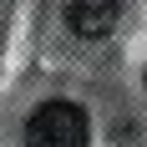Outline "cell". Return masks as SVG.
Returning <instances> with one entry per match:
<instances>
[{
	"label": "cell",
	"mask_w": 147,
	"mask_h": 147,
	"mask_svg": "<svg viewBox=\"0 0 147 147\" xmlns=\"http://www.w3.org/2000/svg\"><path fill=\"white\" fill-rule=\"evenodd\" d=\"M91 122L76 102H41L26 117V147H86Z\"/></svg>",
	"instance_id": "obj_1"
},
{
	"label": "cell",
	"mask_w": 147,
	"mask_h": 147,
	"mask_svg": "<svg viewBox=\"0 0 147 147\" xmlns=\"http://www.w3.org/2000/svg\"><path fill=\"white\" fill-rule=\"evenodd\" d=\"M61 15L81 41H102L117 26V0H61Z\"/></svg>",
	"instance_id": "obj_2"
},
{
	"label": "cell",
	"mask_w": 147,
	"mask_h": 147,
	"mask_svg": "<svg viewBox=\"0 0 147 147\" xmlns=\"http://www.w3.org/2000/svg\"><path fill=\"white\" fill-rule=\"evenodd\" d=\"M142 81H147V76H142Z\"/></svg>",
	"instance_id": "obj_3"
}]
</instances>
